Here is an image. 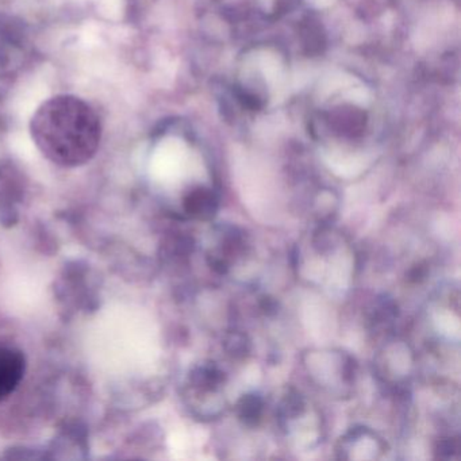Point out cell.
I'll return each mask as SVG.
<instances>
[{
	"instance_id": "6da1fadb",
	"label": "cell",
	"mask_w": 461,
	"mask_h": 461,
	"mask_svg": "<svg viewBox=\"0 0 461 461\" xmlns=\"http://www.w3.org/2000/svg\"><path fill=\"white\" fill-rule=\"evenodd\" d=\"M31 131L40 152L66 168L85 166L101 144L98 114L77 96L59 95L42 104L32 120Z\"/></svg>"
},
{
	"instance_id": "7a4b0ae2",
	"label": "cell",
	"mask_w": 461,
	"mask_h": 461,
	"mask_svg": "<svg viewBox=\"0 0 461 461\" xmlns=\"http://www.w3.org/2000/svg\"><path fill=\"white\" fill-rule=\"evenodd\" d=\"M26 360L17 348L0 345V402L9 398L25 375Z\"/></svg>"
},
{
	"instance_id": "3957f363",
	"label": "cell",
	"mask_w": 461,
	"mask_h": 461,
	"mask_svg": "<svg viewBox=\"0 0 461 461\" xmlns=\"http://www.w3.org/2000/svg\"><path fill=\"white\" fill-rule=\"evenodd\" d=\"M218 209L217 195L210 188H198L185 199L188 214L199 220H212Z\"/></svg>"
},
{
	"instance_id": "277c9868",
	"label": "cell",
	"mask_w": 461,
	"mask_h": 461,
	"mask_svg": "<svg viewBox=\"0 0 461 461\" xmlns=\"http://www.w3.org/2000/svg\"><path fill=\"white\" fill-rule=\"evenodd\" d=\"M264 412V401L258 393H248L237 402L236 414L248 428L258 425Z\"/></svg>"
},
{
	"instance_id": "5b68a950",
	"label": "cell",
	"mask_w": 461,
	"mask_h": 461,
	"mask_svg": "<svg viewBox=\"0 0 461 461\" xmlns=\"http://www.w3.org/2000/svg\"><path fill=\"white\" fill-rule=\"evenodd\" d=\"M223 344H225L226 352L236 358L245 357V355H247L250 349L249 341H248L247 337L240 333V331H231V333H229Z\"/></svg>"
}]
</instances>
